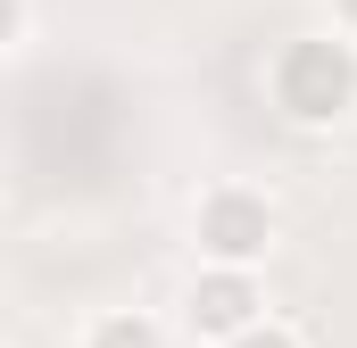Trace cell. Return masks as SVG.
I'll use <instances>...</instances> for the list:
<instances>
[{"label":"cell","instance_id":"1","mask_svg":"<svg viewBox=\"0 0 357 348\" xmlns=\"http://www.w3.org/2000/svg\"><path fill=\"white\" fill-rule=\"evenodd\" d=\"M266 91L291 125H341L357 116V42L349 33H299L266 67Z\"/></svg>","mask_w":357,"mask_h":348},{"label":"cell","instance_id":"2","mask_svg":"<svg viewBox=\"0 0 357 348\" xmlns=\"http://www.w3.org/2000/svg\"><path fill=\"white\" fill-rule=\"evenodd\" d=\"M274 232H282V216H274L266 191H250V182H216V191H199V207H191V241H199L208 265L258 274V258L274 249Z\"/></svg>","mask_w":357,"mask_h":348},{"label":"cell","instance_id":"3","mask_svg":"<svg viewBox=\"0 0 357 348\" xmlns=\"http://www.w3.org/2000/svg\"><path fill=\"white\" fill-rule=\"evenodd\" d=\"M183 324H191V340H208V348H233L241 332H258V324H266L258 274H241V265H199V282H191V299H183Z\"/></svg>","mask_w":357,"mask_h":348},{"label":"cell","instance_id":"4","mask_svg":"<svg viewBox=\"0 0 357 348\" xmlns=\"http://www.w3.org/2000/svg\"><path fill=\"white\" fill-rule=\"evenodd\" d=\"M84 348H167V332H158L142 307H108V315L84 332Z\"/></svg>","mask_w":357,"mask_h":348},{"label":"cell","instance_id":"5","mask_svg":"<svg viewBox=\"0 0 357 348\" xmlns=\"http://www.w3.org/2000/svg\"><path fill=\"white\" fill-rule=\"evenodd\" d=\"M233 348H307V340H299L291 324H274V315H266L258 332H241V340H233Z\"/></svg>","mask_w":357,"mask_h":348},{"label":"cell","instance_id":"6","mask_svg":"<svg viewBox=\"0 0 357 348\" xmlns=\"http://www.w3.org/2000/svg\"><path fill=\"white\" fill-rule=\"evenodd\" d=\"M333 17H341V25H349V33H357V0H333Z\"/></svg>","mask_w":357,"mask_h":348}]
</instances>
